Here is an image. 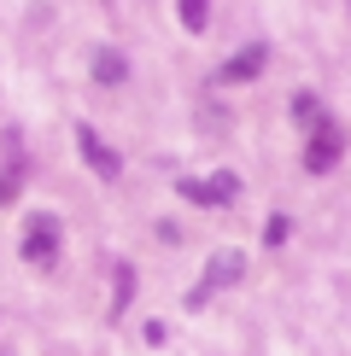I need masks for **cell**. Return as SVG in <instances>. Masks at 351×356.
Returning a JSON list of instances; mask_svg holds the SVG:
<instances>
[{
	"mask_svg": "<svg viewBox=\"0 0 351 356\" xmlns=\"http://www.w3.org/2000/svg\"><path fill=\"white\" fill-rule=\"evenodd\" d=\"M58 251H65V228H58V216H53V211H36V216L24 222V245H18V257L29 263V269H53Z\"/></svg>",
	"mask_w": 351,
	"mask_h": 356,
	"instance_id": "1",
	"label": "cell"
},
{
	"mask_svg": "<svg viewBox=\"0 0 351 356\" xmlns=\"http://www.w3.org/2000/svg\"><path fill=\"white\" fill-rule=\"evenodd\" d=\"M18 193H24V164H18V158H12V164L0 170V204H12V199H18Z\"/></svg>",
	"mask_w": 351,
	"mask_h": 356,
	"instance_id": "10",
	"label": "cell"
},
{
	"mask_svg": "<svg viewBox=\"0 0 351 356\" xmlns=\"http://www.w3.org/2000/svg\"><path fill=\"white\" fill-rule=\"evenodd\" d=\"M176 12H182V29H194V35H199V29H211V0H182Z\"/></svg>",
	"mask_w": 351,
	"mask_h": 356,
	"instance_id": "8",
	"label": "cell"
},
{
	"mask_svg": "<svg viewBox=\"0 0 351 356\" xmlns=\"http://www.w3.org/2000/svg\"><path fill=\"white\" fill-rule=\"evenodd\" d=\"M211 193H217V199H223V204H228V199H240V175L217 170V175H211Z\"/></svg>",
	"mask_w": 351,
	"mask_h": 356,
	"instance_id": "12",
	"label": "cell"
},
{
	"mask_svg": "<svg viewBox=\"0 0 351 356\" xmlns=\"http://www.w3.org/2000/svg\"><path fill=\"white\" fill-rule=\"evenodd\" d=\"M176 193H182L187 204H205V211H217V204H223V199H217V193H211V181H187V175H182V181H176Z\"/></svg>",
	"mask_w": 351,
	"mask_h": 356,
	"instance_id": "9",
	"label": "cell"
},
{
	"mask_svg": "<svg viewBox=\"0 0 351 356\" xmlns=\"http://www.w3.org/2000/svg\"><path fill=\"white\" fill-rule=\"evenodd\" d=\"M135 304V263H111V316H129Z\"/></svg>",
	"mask_w": 351,
	"mask_h": 356,
	"instance_id": "7",
	"label": "cell"
},
{
	"mask_svg": "<svg viewBox=\"0 0 351 356\" xmlns=\"http://www.w3.org/2000/svg\"><path fill=\"white\" fill-rule=\"evenodd\" d=\"M77 152H82V164L100 175V181H117L123 175V158L106 146V135H94V123H77Z\"/></svg>",
	"mask_w": 351,
	"mask_h": 356,
	"instance_id": "4",
	"label": "cell"
},
{
	"mask_svg": "<svg viewBox=\"0 0 351 356\" xmlns=\"http://www.w3.org/2000/svg\"><path fill=\"white\" fill-rule=\"evenodd\" d=\"M292 117H299V123H304V129H311V123H316V117H328V111H322V106H316V94H292Z\"/></svg>",
	"mask_w": 351,
	"mask_h": 356,
	"instance_id": "11",
	"label": "cell"
},
{
	"mask_svg": "<svg viewBox=\"0 0 351 356\" xmlns=\"http://www.w3.org/2000/svg\"><path fill=\"white\" fill-rule=\"evenodd\" d=\"M287 234H292L287 216H270V222H263V245H287Z\"/></svg>",
	"mask_w": 351,
	"mask_h": 356,
	"instance_id": "13",
	"label": "cell"
},
{
	"mask_svg": "<svg viewBox=\"0 0 351 356\" xmlns=\"http://www.w3.org/2000/svg\"><path fill=\"white\" fill-rule=\"evenodd\" d=\"M240 275H246V257H240V251H211V263H205L199 286L187 292V309H205V298H211V292L234 286V280H240Z\"/></svg>",
	"mask_w": 351,
	"mask_h": 356,
	"instance_id": "2",
	"label": "cell"
},
{
	"mask_svg": "<svg viewBox=\"0 0 351 356\" xmlns=\"http://www.w3.org/2000/svg\"><path fill=\"white\" fill-rule=\"evenodd\" d=\"M88 70H94V82H100V88H123V82H129V58L117 53V47H94Z\"/></svg>",
	"mask_w": 351,
	"mask_h": 356,
	"instance_id": "5",
	"label": "cell"
},
{
	"mask_svg": "<svg viewBox=\"0 0 351 356\" xmlns=\"http://www.w3.org/2000/svg\"><path fill=\"white\" fill-rule=\"evenodd\" d=\"M340 152H345V129L328 123V117H316V123H311V146H304V170L328 175L334 164H340Z\"/></svg>",
	"mask_w": 351,
	"mask_h": 356,
	"instance_id": "3",
	"label": "cell"
},
{
	"mask_svg": "<svg viewBox=\"0 0 351 356\" xmlns=\"http://www.w3.org/2000/svg\"><path fill=\"white\" fill-rule=\"evenodd\" d=\"M263 58H270V47H246V53H228L223 70H217V82H252L263 70Z\"/></svg>",
	"mask_w": 351,
	"mask_h": 356,
	"instance_id": "6",
	"label": "cell"
}]
</instances>
